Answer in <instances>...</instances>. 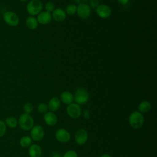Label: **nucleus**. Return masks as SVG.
I'll return each instance as SVG.
<instances>
[{
  "label": "nucleus",
  "instance_id": "1",
  "mask_svg": "<svg viewBox=\"0 0 157 157\" xmlns=\"http://www.w3.org/2000/svg\"><path fill=\"white\" fill-rule=\"evenodd\" d=\"M129 123L131 126L136 129L140 128L144 123V117L142 113L137 110L132 112L129 117Z\"/></svg>",
  "mask_w": 157,
  "mask_h": 157
},
{
  "label": "nucleus",
  "instance_id": "2",
  "mask_svg": "<svg viewBox=\"0 0 157 157\" xmlns=\"http://www.w3.org/2000/svg\"><path fill=\"white\" fill-rule=\"evenodd\" d=\"M18 124L24 131H29L34 126V120L30 114L22 113L18 118Z\"/></svg>",
  "mask_w": 157,
  "mask_h": 157
},
{
  "label": "nucleus",
  "instance_id": "3",
  "mask_svg": "<svg viewBox=\"0 0 157 157\" xmlns=\"http://www.w3.org/2000/svg\"><path fill=\"white\" fill-rule=\"evenodd\" d=\"M43 9V4L40 0H31L26 5V11L30 16L37 15Z\"/></svg>",
  "mask_w": 157,
  "mask_h": 157
},
{
  "label": "nucleus",
  "instance_id": "4",
  "mask_svg": "<svg viewBox=\"0 0 157 157\" xmlns=\"http://www.w3.org/2000/svg\"><path fill=\"white\" fill-rule=\"evenodd\" d=\"M89 100V94L88 91L83 87H78L75 91L74 101L78 105L84 104Z\"/></svg>",
  "mask_w": 157,
  "mask_h": 157
},
{
  "label": "nucleus",
  "instance_id": "5",
  "mask_svg": "<svg viewBox=\"0 0 157 157\" xmlns=\"http://www.w3.org/2000/svg\"><path fill=\"white\" fill-rule=\"evenodd\" d=\"M2 18L5 23L12 27L17 26L20 22V18L17 13L12 11H7L2 15Z\"/></svg>",
  "mask_w": 157,
  "mask_h": 157
},
{
  "label": "nucleus",
  "instance_id": "6",
  "mask_svg": "<svg viewBox=\"0 0 157 157\" xmlns=\"http://www.w3.org/2000/svg\"><path fill=\"white\" fill-rule=\"evenodd\" d=\"M91 8L86 3L80 2L77 6V14L82 19H87L91 14Z\"/></svg>",
  "mask_w": 157,
  "mask_h": 157
},
{
  "label": "nucleus",
  "instance_id": "7",
  "mask_svg": "<svg viewBox=\"0 0 157 157\" xmlns=\"http://www.w3.org/2000/svg\"><path fill=\"white\" fill-rule=\"evenodd\" d=\"M66 112L71 118L76 119L80 117L82 114V109L80 105L75 102H72L67 105Z\"/></svg>",
  "mask_w": 157,
  "mask_h": 157
},
{
  "label": "nucleus",
  "instance_id": "8",
  "mask_svg": "<svg viewBox=\"0 0 157 157\" xmlns=\"http://www.w3.org/2000/svg\"><path fill=\"white\" fill-rule=\"evenodd\" d=\"M96 13L97 15L102 19H106L110 17L112 14V10L110 7L104 4H99L96 9Z\"/></svg>",
  "mask_w": 157,
  "mask_h": 157
},
{
  "label": "nucleus",
  "instance_id": "9",
  "mask_svg": "<svg viewBox=\"0 0 157 157\" xmlns=\"http://www.w3.org/2000/svg\"><path fill=\"white\" fill-rule=\"evenodd\" d=\"M31 137L34 141L41 140L45 135L44 128L40 125H35L31 129Z\"/></svg>",
  "mask_w": 157,
  "mask_h": 157
},
{
  "label": "nucleus",
  "instance_id": "10",
  "mask_svg": "<svg viewBox=\"0 0 157 157\" xmlns=\"http://www.w3.org/2000/svg\"><path fill=\"white\" fill-rule=\"evenodd\" d=\"M88 138V134L87 131L82 128L78 129L75 133L74 139L77 144L82 145L85 144Z\"/></svg>",
  "mask_w": 157,
  "mask_h": 157
},
{
  "label": "nucleus",
  "instance_id": "11",
  "mask_svg": "<svg viewBox=\"0 0 157 157\" xmlns=\"http://www.w3.org/2000/svg\"><path fill=\"white\" fill-rule=\"evenodd\" d=\"M56 140L61 143H67L71 139L70 133L64 128L58 129L55 133Z\"/></svg>",
  "mask_w": 157,
  "mask_h": 157
},
{
  "label": "nucleus",
  "instance_id": "12",
  "mask_svg": "<svg viewBox=\"0 0 157 157\" xmlns=\"http://www.w3.org/2000/svg\"><path fill=\"white\" fill-rule=\"evenodd\" d=\"M36 19L38 21V23L45 25L51 22L52 17L50 13H48L46 11H42L37 15Z\"/></svg>",
  "mask_w": 157,
  "mask_h": 157
},
{
  "label": "nucleus",
  "instance_id": "13",
  "mask_svg": "<svg viewBox=\"0 0 157 157\" xmlns=\"http://www.w3.org/2000/svg\"><path fill=\"white\" fill-rule=\"evenodd\" d=\"M52 18L58 22L64 21L66 18V13L65 11L61 8H56L52 12Z\"/></svg>",
  "mask_w": 157,
  "mask_h": 157
},
{
  "label": "nucleus",
  "instance_id": "14",
  "mask_svg": "<svg viewBox=\"0 0 157 157\" xmlns=\"http://www.w3.org/2000/svg\"><path fill=\"white\" fill-rule=\"evenodd\" d=\"M44 120L45 123L50 126H55L58 121L57 117L54 112H47L44 116Z\"/></svg>",
  "mask_w": 157,
  "mask_h": 157
},
{
  "label": "nucleus",
  "instance_id": "15",
  "mask_svg": "<svg viewBox=\"0 0 157 157\" xmlns=\"http://www.w3.org/2000/svg\"><path fill=\"white\" fill-rule=\"evenodd\" d=\"M47 106L48 109H49L50 112H56L59 109L61 106V101L58 97H53L49 101Z\"/></svg>",
  "mask_w": 157,
  "mask_h": 157
},
{
  "label": "nucleus",
  "instance_id": "16",
  "mask_svg": "<svg viewBox=\"0 0 157 157\" xmlns=\"http://www.w3.org/2000/svg\"><path fill=\"white\" fill-rule=\"evenodd\" d=\"M28 153L30 157H40L42 155V149L37 144H32L28 149Z\"/></svg>",
  "mask_w": 157,
  "mask_h": 157
},
{
  "label": "nucleus",
  "instance_id": "17",
  "mask_svg": "<svg viewBox=\"0 0 157 157\" xmlns=\"http://www.w3.org/2000/svg\"><path fill=\"white\" fill-rule=\"evenodd\" d=\"M59 100L64 104L69 105L74 101V95L69 91H64L60 94Z\"/></svg>",
  "mask_w": 157,
  "mask_h": 157
},
{
  "label": "nucleus",
  "instance_id": "18",
  "mask_svg": "<svg viewBox=\"0 0 157 157\" xmlns=\"http://www.w3.org/2000/svg\"><path fill=\"white\" fill-rule=\"evenodd\" d=\"M38 21L33 16H29L27 17L26 20V25L29 29L34 30L36 29L38 27Z\"/></svg>",
  "mask_w": 157,
  "mask_h": 157
},
{
  "label": "nucleus",
  "instance_id": "19",
  "mask_svg": "<svg viewBox=\"0 0 157 157\" xmlns=\"http://www.w3.org/2000/svg\"><path fill=\"white\" fill-rule=\"evenodd\" d=\"M151 108V104L149 101H144L140 102V104L138 105L137 109L139 112L140 113H147L150 110Z\"/></svg>",
  "mask_w": 157,
  "mask_h": 157
},
{
  "label": "nucleus",
  "instance_id": "20",
  "mask_svg": "<svg viewBox=\"0 0 157 157\" xmlns=\"http://www.w3.org/2000/svg\"><path fill=\"white\" fill-rule=\"evenodd\" d=\"M4 123L7 126L10 128H15L18 125V120L15 117H8L6 118Z\"/></svg>",
  "mask_w": 157,
  "mask_h": 157
},
{
  "label": "nucleus",
  "instance_id": "21",
  "mask_svg": "<svg viewBox=\"0 0 157 157\" xmlns=\"http://www.w3.org/2000/svg\"><path fill=\"white\" fill-rule=\"evenodd\" d=\"M32 139L30 136H25L20 138V145L21 147L23 148H26L29 147L32 144Z\"/></svg>",
  "mask_w": 157,
  "mask_h": 157
},
{
  "label": "nucleus",
  "instance_id": "22",
  "mask_svg": "<svg viewBox=\"0 0 157 157\" xmlns=\"http://www.w3.org/2000/svg\"><path fill=\"white\" fill-rule=\"evenodd\" d=\"M65 12L66 15H72L75 14L77 12V6L74 4H68L65 9Z\"/></svg>",
  "mask_w": 157,
  "mask_h": 157
},
{
  "label": "nucleus",
  "instance_id": "23",
  "mask_svg": "<svg viewBox=\"0 0 157 157\" xmlns=\"http://www.w3.org/2000/svg\"><path fill=\"white\" fill-rule=\"evenodd\" d=\"M23 110L25 113L30 114L33 110V105L30 102H26L23 105Z\"/></svg>",
  "mask_w": 157,
  "mask_h": 157
},
{
  "label": "nucleus",
  "instance_id": "24",
  "mask_svg": "<svg viewBox=\"0 0 157 157\" xmlns=\"http://www.w3.org/2000/svg\"><path fill=\"white\" fill-rule=\"evenodd\" d=\"M48 110V106L45 103H40L37 106V111L40 113H45Z\"/></svg>",
  "mask_w": 157,
  "mask_h": 157
},
{
  "label": "nucleus",
  "instance_id": "25",
  "mask_svg": "<svg viewBox=\"0 0 157 157\" xmlns=\"http://www.w3.org/2000/svg\"><path fill=\"white\" fill-rule=\"evenodd\" d=\"M55 9V5L52 2H50V1L47 2L45 5V11L48 13H51Z\"/></svg>",
  "mask_w": 157,
  "mask_h": 157
},
{
  "label": "nucleus",
  "instance_id": "26",
  "mask_svg": "<svg viewBox=\"0 0 157 157\" xmlns=\"http://www.w3.org/2000/svg\"><path fill=\"white\" fill-rule=\"evenodd\" d=\"M7 126L2 120H0V137H2L6 132Z\"/></svg>",
  "mask_w": 157,
  "mask_h": 157
},
{
  "label": "nucleus",
  "instance_id": "27",
  "mask_svg": "<svg viewBox=\"0 0 157 157\" xmlns=\"http://www.w3.org/2000/svg\"><path fill=\"white\" fill-rule=\"evenodd\" d=\"M62 157H78V155L75 151L70 150L66 151Z\"/></svg>",
  "mask_w": 157,
  "mask_h": 157
},
{
  "label": "nucleus",
  "instance_id": "28",
  "mask_svg": "<svg viewBox=\"0 0 157 157\" xmlns=\"http://www.w3.org/2000/svg\"><path fill=\"white\" fill-rule=\"evenodd\" d=\"M99 5V0H90L89 6L90 8H94L96 9Z\"/></svg>",
  "mask_w": 157,
  "mask_h": 157
},
{
  "label": "nucleus",
  "instance_id": "29",
  "mask_svg": "<svg viewBox=\"0 0 157 157\" xmlns=\"http://www.w3.org/2000/svg\"><path fill=\"white\" fill-rule=\"evenodd\" d=\"M83 116H84V117H85L86 119L89 118V117H90V111H89L88 109H86V110H84Z\"/></svg>",
  "mask_w": 157,
  "mask_h": 157
},
{
  "label": "nucleus",
  "instance_id": "30",
  "mask_svg": "<svg viewBox=\"0 0 157 157\" xmlns=\"http://www.w3.org/2000/svg\"><path fill=\"white\" fill-rule=\"evenodd\" d=\"M50 157H62V156L59 153H58V151H55L52 153Z\"/></svg>",
  "mask_w": 157,
  "mask_h": 157
},
{
  "label": "nucleus",
  "instance_id": "31",
  "mask_svg": "<svg viewBox=\"0 0 157 157\" xmlns=\"http://www.w3.org/2000/svg\"><path fill=\"white\" fill-rule=\"evenodd\" d=\"M117 1L121 5H126L129 2V0H117Z\"/></svg>",
  "mask_w": 157,
  "mask_h": 157
},
{
  "label": "nucleus",
  "instance_id": "32",
  "mask_svg": "<svg viewBox=\"0 0 157 157\" xmlns=\"http://www.w3.org/2000/svg\"><path fill=\"white\" fill-rule=\"evenodd\" d=\"M101 157H112L110 155H109V154H103L102 155H101Z\"/></svg>",
  "mask_w": 157,
  "mask_h": 157
},
{
  "label": "nucleus",
  "instance_id": "33",
  "mask_svg": "<svg viewBox=\"0 0 157 157\" xmlns=\"http://www.w3.org/2000/svg\"><path fill=\"white\" fill-rule=\"evenodd\" d=\"M19 1H21V2H26V1H27L28 0H19Z\"/></svg>",
  "mask_w": 157,
  "mask_h": 157
},
{
  "label": "nucleus",
  "instance_id": "34",
  "mask_svg": "<svg viewBox=\"0 0 157 157\" xmlns=\"http://www.w3.org/2000/svg\"><path fill=\"white\" fill-rule=\"evenodd\" d=\"M83 1L85 2H88V1H90V0H83Z\"/></svg>",
  "mask_w": 157,
  "mask_h": 157
}]
</instances>
